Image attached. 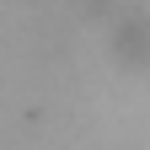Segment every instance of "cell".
<instances>
[{
	"label": "cell",
	"instance_id": "6da1fadb",
	"mask_svg": "<svg viewBox=\"0 0 150 150\" xmlns=\"http://www.w3.org/2000/svg\"><path fill=\"white\" fill-rule=\"evenodd\" d=\"M112 54H118L123 64H134V70L150 64V11L145 6L123 11L118 22H112Z\"/></svg>",
	"mask_w": 150,
	"mask_h": 150
}]
</instances>
